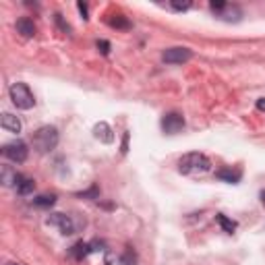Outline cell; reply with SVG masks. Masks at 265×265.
<instances>
[{
	"label": "cell",
	"mask_w": 265,
	"mask_h": 265,
	"mask_svg": "<svg viewBox=\"0 0 265 265\" xmlns=\"http://www.w3.org/2000/svg\"><path fill=\"white\" fill-rule=\"evenodd\" d=\"M218 17H220V19H224V21H241L243 10H241L239 6H236V4H226L224 10L218 12Z\"/></svg>",
	"instance_id": "11"
},
{
	"label": "cell",
	"mask_w": 265,
	"mask_h": 265,
	"mask_svg": "<svg viewBox=\"0 0 265 265\" xmlns=\"http://www.w3.org/2000/svg\"><path fill=\"white\" fill-rule=\"evenodd\" d=\"M257 110L265 112V97H259V100H257Z\"/></svg>",
	"instance_id": "26"
},
{
	"label": "cell",
	"mask_w": 265,
	"mask_h": 265,
	"mask_svg": "<svg viewBox=\"0 0 265 265\" xmlns=\"http://www.w3.org/2000/svg\"><path fill=\"white\" fill-rule=\"evenodd\" d=\"M58 145V131L54 127H41L33 133V147L39 153H48Z\"/></svg>",
	"instance_id": "2"
},
{
	"label": "cell",
	"mask_w": 265,
	"mask_h": 265,
	"mask_svg": "<svg viewBox=\"0 0 265 265\" xmlns=\"http://www.w3.org/2000/svg\"><path fill=\"white\" fill-rule=\"evenodd\" d=\"M0 124H2V129L8 131V133H21V120L17 116L8 114V112L2 114V120H0Z\"/></svg>",
	"instance_id": "10"
},
{
	"label": "cell",
	"mask_w": 265,
	"mask_h": 265,
	"mask_svg": "<svg viewBox=\"0 0 265 265\" xmlns=\"http://www.w3.org/2000/svg\"><path fill=\"white\" fill-rule=\"evenodd\" d=\"M8 265H19V263H8Z\"/></svg>",
	"instance_id": "28"
},
{
	"label": "cell",
	"mask_w": 265,
	"mask_h": 265,
	"mask_svg": "<svg viewBox=\"0 0 265 265\" xmlns=\"http://www.w3.org/2000/svg\"><path fill=\"white\" fill-rule=\"evenodd\" d=\"M191 56H193V52L189 48H168V50H164L162 60L166 64H183L191 60Z\"/></svg>",
	"instance_id": "5"
},
{
	"label": "cell",
	"mask_w": 265,
	"mask_h": 265,
	"mask_svg": "<svg viewBox=\"0 0 265 265\" xmlns=\"http://www.w3.org/2000/svg\"><path fill=\"white\" fill-rule=\"evenodd\" d=\"M8 93H10L12 104H15L19 110H31L35 106V97L25 83H12Z\"/></svg>",
	"instance_id": "3"
},
{
	"label": "cell",
	"mask_w": 265,
	"mask_h": 265,
	"mask_svg": "<svg viewBox=\"0 0 265 265\" xmlns=\"http://www.w3.org/2000/svg\"><path fill=\"white\" fill-rule=\"evenodd\" d=\"M135 261H137V257L133 253V249H127L124 255L112 253V251L106 253V265H135Z\"/></svg>",
	"instance_id": "8"
},
{
	"label": "cell",
	"mask_w": 265,
	"mask_h": 265,
	"mask_svg": "<svg viewBox=\"0 0 265 265\" xmlns=\"http://www.w3.org/2000/svg\"><path fill=\"white\" fill-rule=\"evenodd\" d=\"M129 149V133H124V139H122V153H127Z\"/></svg>",
	"instance_id": "25"
},
{
	"label": "cell",
	"mask_w": 265,
	"mask_h": 265,
	"mask_svg": "<svg viewBox=\"0 0 265 265\" xmlns=\"http://www.w3.org/2000/svg\"><path fill=\"white\" fill-rule=\"evenodd\" d=\"M33 189H35L33 178H27V176L21 174L19 183H17V193H19V195H29V193H33Z\"/></svg>",
	"instance_id": "15"
},
{
	"label": "cell",
	"mask_w": 265,
	"mask_h": 265,
	"mask_svg": "<svg viewBox=\"0 0 265 265\" xmlns=\"http://www.w3.org/2000/svg\"><path fill=\"white\" fill-rule=\"evenodd\" d=\"M97 50H100V52L104 54V56H108V54H110V44H108V41H106V39H102V41H97Z\"/></svg>",
	"instance_id": "22"
},
{
	"label": "cell",
	"mask_w": 265,
	"mask_h": 265,
	"mask_svg": "<svg viewBox=\"0 0 265 265\" xmlns=\"http://www.w3.org/2000/svg\"><path fill=\"white\" fill-rule=\"evenodd\" d=\"M110 25L116 27V29H129V27H131V23L124 19L122 15H116V19H110Z\"/></svg>",
	"instance_id": "19"
},
{
	"label": "cell",
	"mask_w": 265,
	"mask_h": 265,
	"mask_svg": "<svg viewBox=\"0 0 265 265\" xmlns=\"http://www.w3.org/2000/svg\"><path fill=\"white\" fill-rule=\"evenodd\" d=\"M77 8H79V12L83 15V19H87V4L85 2H77Z\"/></svg>",
	"instance_id": "24"
},
{
	"label": "cell",
	"mask_w": 265,
	"mask_h": 265,
	"mask_svg": "<svg viewBox=\"0 0 265 265\" xmlns=\"http://www.w3.org/2000/svg\"><path fill=\"white\" fill-rule=\"evenodd\" d=\"M2 156L15 164H23L29 156V149H27V143L25 141H10L2 147Z\"/></svg>",
	"instance_id": "4"
},
{
	"label": "cell",
	"mask_w": 265,
	"mask_h": 265,
	"mask_svg": "<svg viewBox=\"0 0 265 265\" xmlns=\"http://www.w3.org/2000/svg\"><path fill=\"white\" fill-rule=\"evenodd\" d=\"M216 176H218L220 180H226V183H230V185H236V183L241 180V172H239V170H230V168L218 170Z\"/></svg>",
	"instance_id": "14"
},
{
	"label": "cell",
	"mask_w": 265,
	"mask_h": 265,
	"mask_svg": "<svg viewBox=\"0 0 265 265\" xmlns=\"http://www.w3.org/2000/svg\"><path fill=\"white\" fill-rule=\"evenodd\" d=\"M170 6L174 10H178V12H183V10H189L191 8V0H183V2H180V0H172Z\"/></svg>",
	"instance_id": "20"
},
{
	"label": "cell",
	"mask_w": 265,
	"mask_h": 265,
	"mask_svg": "<svg viewBox=\"0 0 265 265\" xmlns=\"http://www.w3.org/2000/svg\"><path fill=\"white\" fill-rule=\"evenodd\" d=\"M54 203H56V195H39V197L33 199L35 207H52Z\"/></svg>",
	"instance_id": "17"
},
{
	"label": "cell",
	"mask_w": 265,
	"mask_h": 265,
	"mask_svg": "<svg viewBox=\"0 0 265 265\" xmlns=\"http://www.w3.org/2000/svg\"><path fill=\"white\" fill-rule=\"evenodd\" d=\"M15 27H17V33H21L23 37H33L35 35V25H33L31 19H27V17L19 19Z\"/></svg>",
	"instance_id": "12"
},
{
	"label": "cell",
	"mask_w": 265,
	"mask_h": 265,
	"mask_svg": "<svg viewBox=\"0 0 265 265\" xmlns=\"http://www.w3.org/2000/svg\"><path fill=\"white\" fill-rule=\"evenodd\" d=\"M185 129V118L183 114L178 112H168L164 118H162V131L168 133V135H176Z\"/></svg>",
	"instance_id": "6"
},
{
	"label": "cell",
	"mask_w": 265,
	"mask_h": 265,
	"mask_svg": "<svg viewBox=\"0 0 265 265\" xmlns=\"http://www.w3.org/2000/svg\"><path fill=\"white\" fill-rule=\"evenodd\" d=\"M68 253H71V257H73V259L81 261V259H85V257L91 253V247H89L87 243L79 241V243H75V245L71 247V251H68Z\"/></svg>",
	"instance_id": "13"
},
{
	"label": "cell",
	"mask_w": 265,
	"mask_h": 265,
	"mask_svg": "<svg viewBox=\"0 0 265 265\" xmlns=\"http://www.w3.org/2000/svg\"><path fill=\"white\" fill-rule=\"evenodd\" d=\"M93 135H95V139H100L102 143H112L114 141V133L106 122H97L93 127Z\"/></svg>",
	"instance_id": "9"
},
{
	"label": "cell",
	"mask_w": 265,
	"mask_h": 265,
	"mask_svg": "<svg viewBox=\"0 0 265 265\" xmlns=\"http://www.w3.org/2000/svg\"><path fill=\"white\" fill-rule=\"evenodd\" d=\"M209 168H212V162H209L207 156H203L199 151L185 153V156L178 160V172L180 174H199V172H207Z\"/></svg>",
	"instance_id": "1"
},
{
	"label": "cell",
	"mask_w": 265,
	"mask_h": 265,
	"mask_svg": "<svg viewBox=\"0 0 265 265\" xmlns=\"http://www.w3.org/2000/svg\"><path fill=\"white\" fill-rule=\"evenodd\" d=\"M46 222H48V226H56L64 236H68V234H73V232H75L73 220L68 218V216H64V214H52Z\"/></svg>",
	"instance_id": "7"
},
{
	"label": "cell",
	"mask_w": 265,
	"mask_h": 265,
	"mask_svg": "<svg viewBox=\"0 0 265 265\" xmlns=\"http://www.w3.org/2000/svg\"><path fill=\"white\" fill-rule=\"evenodd\" d=\"M226 4H228V2H224V0H212V2H209V8H212V10L216 12V15H218V12L224 10Z\"/></svg>",
	"instance_id": "21"
},
{
	"label": "cell",
	"mask_w": 265,
	"mask_h": 265,
	"mask_svg": "<svg viewBox=\"0 0 265 265\" xmlns=\"http://www.w3.org/2000/svg\"><path fill=\"white\" fill-rule=\"evenodd\" d=\"M261 201H263V203H265V191H263V193H261Z\"/></svg>",
	"instance_id": "27"
},
{
	"label": "cell",
	"mask_w": 265,
	"mask_h": 265,
	"mask_svg": "<svg viewBox=\"0 0 265 265\" xmlns=\"http://www.w3.org/2000/svg\"><path fill=\"white\" fill-rule=\"evenodd\" d=\"M19 178H21V174H17V172H12V170H8V168L2 170V183H4V185H15V187H17Z\"/></svg>",
	"instance_id": "18"
},
{
	"label": "cell",
	"mask_w": 265,
	"mask_h": 265,
	"mask_svg": "<svg viewBox=\"0 0 265 265\" xmlns=\"http://www.w3.org/2000/svg\"><path fill=\"white\" fill-rule=\"evenodd\" d=\"M216 222L222 226V230L228 232V234H232V232L236 230V222H234V220H230V218H226L224 214H218V216H216Z\"/></svg>",
	"instance_id": "16"
},
{
	"label": "cell",
	"mask_w": 265,
	"mask_h": 265,
	"mask_svg": "<svg viewBox=\"0 0 265 265\" xmlns=\"http://www.w3.org/2000/svg\"><path fill=\"white\" fill-rule=\"evenodd\" d=\"M79 197H97V187H91L85 193H79Z\"/></svg>",
	"instance_id": "23"
}]
</instances>
